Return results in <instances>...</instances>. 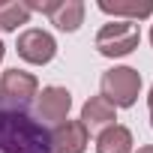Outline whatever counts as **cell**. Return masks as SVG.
I'll return each instance as SVG.
<instances>
[{
	"label": "cell",
	"instance_id": "obj_13",
	"mask_svg": "<svg viewBox=\"0 0 153 153\" xmlns=\"http://www.w3.org/2000/svg\"><path fill=\"white\" fill-rule=\"evenodd\" d=\"M147 105H150V126H153V87H150V96H147Z\"/></svg>",
	"mask_w": 153,
	"mask_h": 153
},
{
	"label": "cell",
	"instance_id": "obj_16",
	"mask_svg": "<svg viewBox=\"0 0 153 153\" xmlns=\"http://www.w3.org/2000/svg\"><path fill=\"white\" fill-rule=\"evenodd\" d=\"M150 42H153V27H150Z\"/></svg>",
	"mask_w": 153,
	"mask_h": 153
},
{
	"label": "cell",
	"instance_id": "obj_4",
	"mask_svg": "<svg viewBox=\"0 0 153 153\" xmlns=\"http://www.w3.org/2000/svg\"><path fill=\"white\" fill-rule=\"evenodd\" d=\"M30 12H42L51 18V24L57 30L75 33L84 21V3L81 0H51V3H27Z\"/></svg>",
	"mask_w": 153,
	"mask_h": 153
},
{
	"label": "cell",
	"instance_id": "obj_15",
	"mask_svg": "<svg viewBox=\"0 0 153 153\" xmlns=\"http://www.w3.org/2000/svg\"><path fill=\"white\" fill-rule=\"evenodd\" d=\"M3 54H6V48H3V42H0V60H3Z\"/></svg>",
	"mask_w": 153,
	"mask_h": 153
},
{
	"label": "cell",
	"instance_id": "obj_5",
	"mask_svg": "<svg viewBox=\"0 0 153 153\" xmlns=\"http://www.w3.org/2000/svg\"><path fill=\"white\" fill-rule=\"evenodd\" d=\"M18 57L21 60H27V63H36V66H42V63H48V60H54V54H57V42H54V36L48 33V30H24L21 36H18Z\"/></svg>",
	"mask_w": 153,
	"mask_h": 153
},
{
	"label": "cell",
	"instance_id": "obj_8",
	"mask_svg": "<svg viewBox=\"0 0 153 153\" xmlns=\"http://www.w3.org/2000/svg\"><path fill=\"white\" fill-rule=\"evenodd\" d=\"M36 108H39V117H42V120L63 123L66 114H69V108H72V93H69L66 87H45V90L39 93Z\"/></svg>",
	"mask_w": 153,
	"mask_h": 153
},
{
	"label": "cell",
	"instance_id": "obj_12",
	"mask_svg": "<svg viewBox=\"0 0 153 153\" xmlns=\"http://www.w3.org/2000/svg\"><path fill=\"white\" fill-rule=\"evenodd\" d=\"M27 3H0V30H15L18 24H27Z\"/></svg>",
	"mask_w": 153,
	"mask_h": 153
},
{
	"label": "cell",
	"instance_id": "obj_10",
	"mask_svg": "<svg viewBox=\"0 0 153 153\" xmlns=\"http://www.w3.org/2000/svg\"><path fill=\"white\" fill-rule=\"evenodd\" d=\"M114 120H117V108L105 96H90L84 102V108H81V123L87 129H93V126H114Z\"/></svg>",
	"mask_w": 153,
	"mask_h": 153
},
{
	"label": "cell",
	"instance_id": "obj_2",
	"mask_svg": "<svg viewBox=\"0 0 153 153\" xmlns=\"http://www.w3.org/2000/svg\"><path fill=\"white\" fill-rule=\"evenodd\" d=\"M138 93H141V72H135L129 66H114V69L102 72V96L114 108L135 105Z\"/></svg>",
	"mask_w": 153,
	"mask_h": 153
},
{
	"label": "cell",
	"instance_id": "obj_9",
	"mask_svg": "<svg viewBox=\"0 0 153 153\" xmlns=\"http://www.w3.org/2000/svg\"><path fill=\"white\" fill-rule=\"evenodd\" d=\"M99 9L105 15H114L117 21H141L147 15H153V3L150 0H99Z\"/></svg>",
	"mask_w": 153,
	"mask_h": 153
},
{
	"label": "cell",
	"instance_id": "obj_14",
	"mask_svg": "<svg viewBox=\"0 0 153 153\" xmlns=\"http://www.w3.org/2000/svg\"><path fill=\"white\" fill-rule=\"evenodd\" d=\"M135 153H153V147H150V144H147V147H138V150H135Z\"/></svg>",
	"mask_w": 153,
	"mask_h": 153
},
{
	"label": "cell",
	"instance_id": "obj_6",
	"mask_svg": "<svg viewBox=\"0 0 153 153\" xmlns=\"http://www.w3.org/2000/svg\"><path fill=\"white\" fill-rule=\"evenodd\" d=\"M39 90L36 75L24 72V69H6L0 75V99L3 102H30Z\"/></svg>",
	"mask_w": 153,
	"mask_h": 153
},
{
	"label": "cell",
	"instance_id": "obj_3",
	"mask_svg": "<svg viewBox=\"0 0 153 153\" xmlns=\"http://www.w3.org/2000/svg\"><path fill=\"white\" fill-rule=\"evenodd\" d=\"M141 30L135 21H111L96 33V48L105 57H126L138 48Z\"/></svg>",
	"mask_w": 153,
	"mask_h": 153
},
{
	"label": "cell",
	"instance_id": "obj_1",
	"mask_svg": "<svg viewBox=\"0 0 153 153\" xmlns=\"http://www.w3.org/2000/svg\"><path fill=\"white\" fill-rule=\"evenodd\" d=\"M0 153H51V135L24 111H0Z\"/></svg>",
	"mask_w": 153,
	"mask_h": 153
},
{
	"label": "cell",
	"instance_id": "obj_11",
	"mask_svg": "<svg viewBox=\"0 0 153 153\" xmlns=\"http://www.w3.org/2000/svg\"><path fill=\"white\" fill-rule=\"evenodd\" d=\"M96 153H132V132L120 123L105 126L96 138Z\"/></svg>",
	"mask_w": 153,
	"mask_h": 153
},
{
	"label": "cell",
	"instance_id": "obj_7",
	"mask_svg": "<svg viewBox=\"0 0 153 153\" xmlns=\"http://www.w3.org/2000/svg\"><path fill=\"white\" fill-rule=\"evenodd\" d=\"M51 135V153H84L87 150V126L81 120H66V123H57Z\"/></svg>",
	"mask_w": 153,
	"mask_h": 153
}]
</instances>
